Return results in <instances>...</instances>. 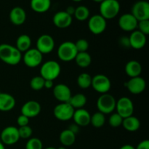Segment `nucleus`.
Here are the masks:
<instances>
[{
	"label": "nucleus",
	"instance_id": "nucleus-12",
	"mask_svg": "<svg viewBox=\"0 0 149 149\" xmlns=\"http://www.w3.org/2000/svg\"><path fill=\"white\" fill-rule=\"evenodd\" d=\"M55 40L49 34H42L36 40V49L42 54L46 55L53 51L55 48Z\"/></svg>",
	"mask_w": 149,
	"mask_h": 149
},
{
	"label": "nucleus",
	"instance_id": "nucleus-3",
	"mask_svg": "<svg viewBox=\"0 0 149 149\" xmlns=\"http://www.w3.org/2000/svg\"><path fill=\"white\" fill-rule=\"evenodd\" d=\"M61 72V65L55 61H46L40 68V76L45 80L54 81L59 77Z\"/></svg>",
	"mask_w": 149,
	"mask_h": 149
},
{
	"label": "nucleus",
	"instance_id": "nucleus-46",
	"mask_svg": "<svg viewBox=\"0 0 149 149\" xmlns=\"http://www.w3.org/2000/svg\"><path fill=\"white\" fill-rule=\"evenodd\" d=\"M0 149H5V146H4V145L1 141H0Z\"/></svg>",
	"mask_w": 149,
	"mask_h": 149
},
{
	"label": "nucleus",
	"instance_id": "nucleus-34",
	"mask_svg": "<svg viewBox=\"0 0 149 149\" xmlns=\"http://www.w3.org/2000/svg\"><path fill=\"white\" fill-rule=\"evenodd\" d=\"M26 149H43V144L39 138H29L26 144Z\"/></svg>",
	"mask_w": 149,
	"mask_h": 149
},
{
	"label": "nucleus",
	"instance_id": "nucleus-15",
	"mask_svg": "<svg viewBox=\"0 0 149 149\" xmlns=\"http://www.w3.org/2000/svg\"><path fill=\"white\" fill-rule=\"evenodd\" d=\"M138 23V20L131 13H125L122 15L118 21L119 28L127 32H132L136 30Z\"/></svg>",
	"mask_w": 149,
	"mask_h": 149
},
{
	"label": "nucleus",
	"instance_id": "nucleus-8",
	"mask_svg": "<svg viewBox=\"0 0 149 149\" xmlns=\"http://www.w3.org/2000/svg\"><path fill=\"white\" fill-rule=\"evenodd\" d=\"M75 109L68 103H61L53 109L54 116L62 122H66L72 119Z\"/></svg>",
	"mask_w": 149,
	"mask_h": 149
},
{
	"label": "nucleus",
	"instance_id": "nucleus-47",
	"mask_svg": "<svg viewBox=\"0 0 149 149\" xmlns=\"http://www.w3.org/2000/svg\"><path fill=\"white\" fill-rule=\"evenodd\" d=\"M93 1H95V2H97V3H101L103 0H93Z\"/></svg>",
	"mask_w": 149,
	"mask_h": 149
},
{
	"label": "nucleus",
	"instance_id": "nucleus-4",
	"mask_svg": "<svg viewBox=\"0 0 149 149\" xmlns=\"http://www.w3.org/2000/svg\"><path fill=\"white\" fill-rule=\"evenodd\" d=\"M78 51L76 48L74 42L67 41L59 45L57 51L58 57L63 62H70L75 59Z\"/></svg>",
	"mask_w": 149,
	"mask_h": 149
},
{
	"label": "nucleus",
	"instance_id": "nucleus-7",
	"mask_svg": "<svg viewBox=\"0 0 149 149\" xmlns=\"http://www.w3.org/2000/svg\"><path fill=\"white\" fill-rule=\"evenodd\" d=\"M91 87L100 94L108 93L111 87V80L104 74H97L92 79Z\"/></svg>",
	"mask_w": 149,
	"mask_h": 149
},
{
	"label": "nucleus",
	"instance_id": "nucleus-26",
	"mask_svg": "<svg viewBox=\"0 0 149 149\" xmlns=\"http://www.w3.org/2000/svg\"><path fill=\"white\" fill-rule=\"evenodd\" d=\"M31 39L27 34H21L17 37L16 40L15 47L20 51V52H25L29 49H31Z\"/></svg>",
	"mask_w": 149,
	"mask_h": 149
},
{
	"label": "nucleus",
	"instance_id": "nucleus-35",
	"mask_svg": "<svg viewBox=\"0 0 149 149\" xmlns=\"http://www.w3.org/2000/svg\"><path fill=\"white\" fill-rule=\"evenodd\" d=\"M123 118L118 114L117 113H112L109 119V123L111 127L113 128H116L120 127L122 125Z\"/></svg>",
	"mask_w": 149,
	"mask_h": 149
},
{
	"label": "nucleus",
	"instance_id": "nucleus-32",
	"mask_svg": "<svg viewBox=\"0 0 149 149\" xmlns=\"http://www.w3.org/2000/svg\"><path fill=\"white\" fill-rule=\"evenodd\" d=\"M106 123V116L101 112L97 111L93 113L90 119V124L95 128H100Z\"/></svg>",
	"mask_w": 149,
	"mask_h": 149
},
{
	"label": "nucleus",
	"instance_id": "nucleus-31",
	"mask_svg": "<svg viewBox=\"0 0 149 149\" xmlns=\"http://www.w3.org/2000/svg\"><path fill=\"white\" fill-rule=\"evenodd\" d=\"M74 15L79 21H84L90 17V10L86 6H79L75 8Z\"/></svg>",
	"mask_w": 149,
	"mask_h": 149
},
{
	"label": "nucleus",
	"instance_id": "nucleus-1",
	"mask_svg": "<svg viewBox=\"0 0 149 149\" xmlns=\"http://www.w3.org/2000/svg\"><path fill=\"white\" fill-rule=\"evenodd\" d=\"M0 60L7 65H17L22 60V53L15 46L9 44H1Z\"/></svg>",
	"mask_w": 149,
	"mask_h": 149
},
{
	"label": "nucleus",
	"instance_id": "nucleus-33",
	"mask_svg": "<svg viewBox=\"0 0 149 149\" xmlns=\"http://www.w3.org/2000/svg\"><path fill=\"white\" fill-rule=\"evenodd\" d=\"M45 79L41 76H36L33 77L30 81V87L35 91H39L44 88Z\"/></svg>",
	"mask_w": 149,
	"mask_h": 149
},
{
	"label": "nucleus",
	"instance_id": "nucleus-23",
	"mask_svg": "<svg viewBox=\"0 0 149 149\" xmlns=\"http://www.w3.org/2000/svg\"><path fill=\"white\" fill-rule=\"evenodd\" d=\"M125 70L127 75L130 78L140 77L142 73V65L138 61L132 60L127 63Z\"/></svg>",
	"mask_w": 149,
	"mask_h": 149
},
{
	"label": "nucleus",
	"instance_id": "nucleus-37",
	"mask_svg": "<svg viewBox=\"0 0 149 149\" xmlns=\"http://www.w3.org/2000/svg\"><path fill=\"white\" fill-rule=\"evenodd\" d=\"M74 44L78 52H87L89 48V42L85 39H78Z\"/></svg>",
	"mask_w": 149,
	"mask_h": 149
},
{
	"label": "nucleus",
	"instance_id": "nucleus-44",
	"mask_svg": "<svg viewBox=\"0 0 149 149\" xmlns=\"http://www.w3.org/2000/svg\"><path fill=\"white\" fill-rule=\"evenodd\" d=\"M68 15H70L71 16H72L74 15V12H75V7H74L73 6H69L66 8V10H65Z\"/></svg>",
	"mask_w": 149,
	"mask_h": 149
},
{
	"label": "nucleus",
	"instance_id": "nucleus-49",
	"mask_svg": "<svg viewBox=\"0 0 149 149\" xmlns=\"http://www.w3.org/2000/svg\"><path fill=\"white\" fill-rule=\"evenodd\" d=\"M57 149H66V148H65V146H61V147H59V148H57Z\"/></svg>",
	"mask_w": 149,
	"mask_h": 149
},
{
	"label": "nucleus",
	"instance_id": "nucleus-21",
	"mask_svg": "<svg viewBox=\"0 0 149 149\" xmlns=\"http://www.w3.org/2000/svg\"><path fill=\"white\" fill-rule=\"evenodd\" d=\"M9 17L13 25L21 26L26 20V13L22 7H15L10 11Z\"/></svg>",
	"mask_w": 149,
	"mask_h": 149
},
{
	"label": "nucleus",
	"instance_id": "nucleus-16",
	"mask_svg": "<svg viewBox=\"0 0 149 149\" xmlns=\"http://www.w3.org/2000/svg\"><path fill=\"white\" fill-rule=\"evenodd\" d=\"M53 95L61 103H68L72 96L71 89L65 84H58L53 87Z\"/></svg>",
	"mask_w": 149,
	"mask_h": 149
},
{
	"label": "nucleus",
	"instance_id": "nucleus-9",
	"mask_svg": "<svg viewBox=\"0 0 149 149\" xmlns=\"http://www.w3.org/2000/svg\"><path fill=\"white\" fill-rule=\"evenodd\" d=\"M116 113L123 119L132 116L134 113L133 102L127 97H122L116 101Z\"/></svg>",
	"mask_w": 149,
	"mask_h": 149
},
{
	"label": "nucleus",
	"instance_id": "nucleus-17",
	"mask_svg": "<svg viewBox=\"0 0 149 149\" xmlns=\"http://www.w3.org/2000/svg\"><path fill=\"white\" fill-rule=\"evenodd\" d=\"M42 107L39 102L36 100H29L21 107V114L30 119L39 116Z\"/></svg>",
	"mask_w": 149,
	"mask_h": 149
},
{
	"label": "nucleus",
	"instance_id": "nucleus-40",
	"mask_svg": "<svg viewBox=\"0 0 149 149\" xmlns=\"http://www.w3.org/2000/svg\"><path fill=\"white\" fill-rule=\"evenodd\" d=\"M135 149H149V141L144 140L138 144Z\"/></svg>",
	"mask_w": 149,
	"mask_h": 149
},
{
	"label": "nucleus",
	"instance_id": "nucleus-14",
	"mask_svg": "<svg viewBox=\"0 0 149 149\" xmlns=\"http://www.w3.org/2000/svg\"><path fill=\"white\" fill-rule=\"evenodd\" d=\"M125 87L128 91L133 95H139L143 93L146 87V82L145 79L140 77L130 78L129 81L125 83Z\"/></svg>",
	"mask_w": 149,
	"mask_h": 149
},
{
	"label": "nucleus",
	"instance_id": "nucleus-2",
	"mask_svg": "<svg viewBox=\"0 0 149 149\" xmlns=\"http://www.w3.org/2000/svg\"><path fill=\"white\" fill-rule=\"evenodd\" d=\"M100 15L106 20H111L118 15L120 4L117 0H103L100 3Z\"/></svg>",
	"mask_w": 149,
	"mask_h": 149
},
{
	"label": "nucleus",
	"instance_id": "nucleus-48",
	"mask_svg": "<svg viewBox=\"0 0 149 149\" xmlns=\"http://www.w3.org/2000/svg\"><path fill=\"white\" fill-rule=\"evenodd\" d=\"M45 149H57V148H55V147L50 146V147H47V148H45Z\"/></svg>",
	"mask_w": 149,
	"mask_h": 149
},
{
	"label": "nucleus",
	"instance_id": "nucleus-28",
	"mask_svg": "<svg viewBox=\"0 0 149 149\" xmlns=\"http://www.w3.org/2000/svg\"><path fill=\"white\" fill-rule=\"evenodd\" d=\"M87 97L84 94L77 93V94L71 96L69 101H68V103L76 110V109H83V107L87 103Z\"/></svg>",
	"mask_w": 149,
	"mask_h": 149
},
{
	"label": "nucleus",
	"instance_id": "nucleus-50",
	"mask_svg": "<svg viewBox=\"0 0 149 149\" xmlns=\"http://www.w3.org/2000/svg\"><path fill=\"white\" fill-rule=\"evenodd\" d=\"M72 1H76V2H79V1H83V0H72Z\"/></svg>",
	"mask_w": 149,
	"mask_h": 149
},
{
	"label": "nucleus",
	"instance_id": "nucleus-24",
	"mask_svg": "<svg viewBox=\"0 0 149 149\" xmlns=\"http://www.w3.org/2000/svg\"><path fill=\"white\" fill-rule=\"evenodd\" d=\"M30 6L35 13H46L51 7V0H31Z\"/></svg>",
	"mask_w": 149,
	"mask_h": 149
},
{
	"label": "nucleus",
	"instance_id": "nucleus-22",
	"mask_svg": "<svg viewBox=\"0 0 149 149\" xmlns=\"http://www.w3.org/2000/svg\"><path fill=\"white\" fill-rule=\"evenodd\" d=\"M15 99L13 95L6 93H0V111L7 112L15 106Z\"/></svg>",
	"mask_w": 149,
	"mask_h": 149
},
{
	"label": "nucleus",
	"instance_id": "nucleus-18",
	"mask_svg": "<svg viewBox=\"0 0 149 149\" xmlns=\"http://www.w3.org/2000/svg\"><path fill=\"white\" fill-rule=\"evenodd\" d=\"M73 21V17L65 11H59L52 17L53 24L58 29H66L69 27Z\"/></svg>",
	"mask_w": 149,
	"mask_h": 149
},
{
	"label": "nucleus",
	"instance_id": "nucleus-45",
	"mask_svg": "<svg viewBox=\"0 0 149 149\" xmlns=\"http://www.w3.org/2000/svg\"><path fill=\"white\" fill-rule=\"evenodd\" d=\"M119 149H135L134 146H132V145H130V144H126V145L122 146V147H120Z\"/></svg>",
	"mask_w": 149,
	"mask_h": 149
},
{
	"label": "nucleus",
	"instance_id": "nucleus-36",
	"mask_svg": "<svg viewBox=\"0 0 149 149\" xmlns=\"http://www.w3.org/2000/svg\"><path fill=\"white\" fill-rule=\"evenodd\" d=\"M17 129H18L19 136H20V138H22V139H29L33 133V130L29 125L20 127Z\"/></svg>",
	"mask_w": 149,
	"mask_h": 149
},
{
	"label": "nucleus",
	"instance_id": "nucleus-42",
	"mask_svg": "<svg viewBox=\"0 0 149 149\" xmlns=\"http://www.w3.org/2000/svg\"><path fill=\"white\" fill-rule=\"evenodd\" d=\"M120 43L124 47H130V45L129 37H125V36L122 37L120 39Z\"/></svg>",
	"mask_w": 149,
	"mask_h": 149
},
{
	"label": "nucleus",
	"instance_id": "nucleus-5",
	"mask_svg": "<svg viewBox=\"0 0 149 149\" xmlns=\"http://www.w3.org/2000/svg\"><path fill=\"white\" fill-rule=\"evenodd\" d=\"M116 100L112 95L109 93L101 94L97 100L98 111L103 114H110L116 109Z\"/></svg>",
	"mask_w": 149,
	"mask_h": 149
},
{
	"label": "nucleus",
	"instance_id": "nucleus-51",
	"mask_svg": "<svg viewBox=\"0 0 149 149\" xmlns=\"http://www.w3.org/2000/svg\"><path fill=\"white\" fill-rule=\"evenodd\" d=\"M117 1H119V0H117Z\"/></svg>",
	"mask_w": 149,
	"mask_h": 149
},
{
	"label": "nucleus",
	"instance_id": "nucleus-20",
	"mask_svg": "<svg viewBox=\"0 0 149 149\" xmlns=\"http://www.w3.org/2000/svg\"><path fill=\"white\" fill-rule=\"evenodd\" d=\"M72 119L76 125L79 127H86L90 124L91 115L87 110L84 109H76L74 111Z\"/></svg>",
	"mask_w": 149,
	"mask_h": 149
},
{
	"label": "nucleus",
	"instance_id": "nucleus-27",
	"mask_svg": "<svg viewBox=\"0 0 149 149\" xmlns=\"http://www.w3.org/2000/svg\"><path fill=\"white\" fill-rule=\"evenodd\" d=\"M59 140L63 146L68 147L74 145L76 141V135L71 132L70 130L66 129L61 132L59 136Z\"/></svg>",
	"mask_w": 149,
	"mask_h": 149
},
{
	"label": "nucleus",
	"instance_id": "nucleus-39",
	"mask_svg": "<svg viewBox=\"0 0 149 149\" xmlns=\"http://www.w3.org/2000/svg\"><path fill=\"white\" fill-rule=\"evenodd\" d=\"M17 123L19 127H23L29 125V119L26 117L24 115H20L17 119Z\"/></svg>",
	"mask_w": 149,
	"mask_h": 149
},
{
	"label": "nucleus",
	"instance_id": "nucleus-29",
	"mask_svg": "<svg viewBox=\"0 0 149 149\" xmlns=\"http://www.w3.org/2000/svg\"><path fill=\"white\" fill-rule=\"evenodd\" d=\"M74 61L78 66L81 68H87L91 64L92 57L87 52H78Z\"/></svg>",
	"mask_w": 149,
	"mask_h": 149
},
{
	"label": "nucleus",
	"instance_id": "nucleus-41",
	"mask_svg": "<svg viewBox=\"0 0 149 149\" xmlns=\"http://www.w3.org/2000/svg\"><path fill=\"white\" fill-rule=\"evenodd\" d=\"M79 127H80L79 126H78V125H76V124L74 123V124H71V125L69 126V128H68V129L70 130L72 132H74L75 135H77V134L78 133L79 131Z\"/></svg>",
	"mask_w": 149,
	"mask_h": 149
},
{
	"label": "nucleus",
	"instance_id": "nucleus-11",
	"mask_svg": "<svg viewBox=\"0 0 149 149\" xmlns=\"http://www.w3.org/2000/svg\"><path fill=\"white\" fill-rule=\"evenodd\" d=\"M131 14L138 21L149 20V3L147 1H138L132 5Z\"/></svg>",
	"mask_w": 149,
	"mask_h": 149
},
{
	"label": "nucleus",
	"instance_id": "nucleus-43",
	"mask_svg": "<svg viewBox=\"0 0 149 149\" xmlns=\"http://www.w3.org/2000/svg\"><path fill=\"white\" fill-rule=\"evenodd\" d=\"M54 87V82L52 80H45L44 87L46 89H52Z\"/></svg>",
	"mask_w": 149,
	"mask_h": 149
},
{
	"label": "nucleus",
	"instance_id": "nucleus-10",
	"mask_svg": "<svg viewBox=\"0 0 149 149\" xmlns=\"http://www.w3.org/2000/svg\"><path fill=\"white\" fill-rule=\"evenodd\" d=\"M87 26L91 33L95 35H99L105 31L107 27V23L106 19L100 14L94 15L89 17Z\"/></svg>",
	"mask_w": 149,
	"mask_h": 149
},
{
	"label": "nucleus",
	"instance_id": "nucleus-30",
	"mask_svg": "<svg viewBox=\"0 0 149 149\" xmlns=\"http://www.w3.org/2000/svg\"><path fill=\"white\" fill-rule=\"evenodd\" d=\"M93 77L87 73H81L77 77V84L81 89H88L91 87Z\"/></svg>",
	"mask_w": 149,
	"mask_h": 149
},
{
	"label": "nucleus",
	"instance_id": "nucleus-13",
	"mask_svg": "<svg viewBox=\"0 0 149 149\" xmlns=\"http://www.w3.org/2000/svg\"><path fill=\"white\" fill-rule=\"evenodd\" d=\"M0 138L4 145H14L20 140L18 129L14 126L7 127L1 131Z\"/></svg>",
	"mask_w": 149,
	"mask_h": 149
},
{
	"label": "nucleus",
	"instance_id": "nucleus-6",
	"mask_svg": "<svg viewBox=\"0 0 149 149\" xmlns=\"http://www.w3.org/2000/svg\"><path fill=\"white\" fill-rule=\"evenodd\" d=\"M22 59L26 66L29 68H36L42 64L43 55L36 48H32L24 52Z\"/></svg>",
	"mask_w": 149,
	"mask_h": 149
},
{
	"label": "nucleus",
	"instance_id": "nucleus-25",
	"mask_svg": "<svg viewBox=\"0 0 149 149\" xmlns=\"http://www.w3.org/2000/svg\"><path fill=\"white\" fill-rule=\"evenodd\" d=\"M122 126L128 132H135L138 130L141 127V122L137 117L132 116L123 119Z\"/></svg>",
	"mask_w": 149,
	"mask_h": 149
},
{
	"label": "nucleus",
	"instance_id": "nucleus-38",
	"mask_svg": "<svg viewBox=\"0 0 149 149\" xmlns=\"http://www.w3.org/2000/svg\"><path fill=\"white\" fill-rule=\"evenodd\" d=\"M139 31L143 33L144 35L147 36L149 34V20H141L138 21V27H137Z\"/></svg>",
	"mask_w": 149,
	"mask_h": 149
},
{
	"label": "nucleus",
	"instance_id": "nucleus-19",
	"mask_svg": "<svg viewBox=\"0 0 149 149\" xmlns=\"http://www.w3.org/2000/svg\"><path fill=\"white\" fill-rule=\"evenodd\" d=\"M130 47L135 49H141L146 46V36L136 29L131 33L129 36Z\"/></svg>",
	"mask_w": 149,
	"mask_h": 149
}]
</instances>
